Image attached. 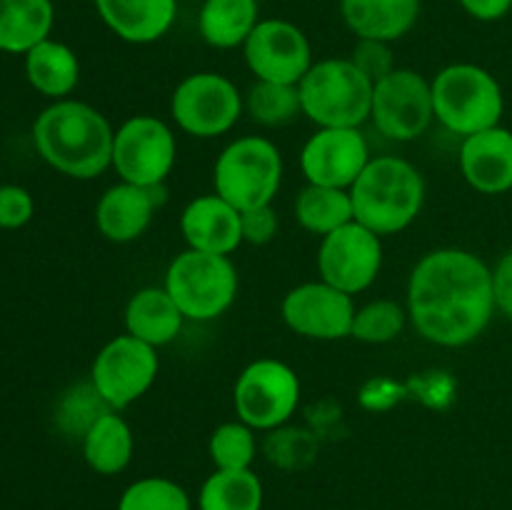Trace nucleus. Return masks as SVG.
Listing matches in <instances>:
<instances>
[{
	"label": "nucleus",
	"instance_id": "obj_19",
	"mask_svg": "<svg viewBox=\"0 0 512 510\" xmlns=\"http://www.w3.org/2000/svg\"><path fill=\"white\" fill-rule=\"evenodd\" d=\"M180 230L188 248L203 253L230 255L243 245L240 210L218 193L190 200L180 215Z\"/></svg>",
	"mask_w": 512,
	"mask_h": 510
},
{
	"label": "nucleus",
	"instance_id": "obj_35",
	"mask_svg": "<svg viewBox=\"0 0 512 510\" xmlns=\"http://www.w3.org/2000/svg\"><path fill=\"white\" fill-rule=\"evenodd\" d=\"M35 213L33 195L20 185H0V228L18 230L30 223Z\"/></svg>",
	"mask_w": 512,
	"mask_h": 510
},
{
	"label": "nucleus",
	"instance_id": "obj_23",
	"mask_svg": "<svg viewBox=\"0 0 512 510\" xmlns=\"http://www.w3.org/2000/svg\"><path fill=\"white\" fill-rule=\"evenodd\" d=\"M25 75L40 95L65 100L80 80V60L73 48L53 38H45L25 53Z\"/></svg>",
	"mask_w": 512,
	"mask_h": 510
},
{
	"label": "nucleus",
	"instance_id": "obj_30",
	"mask_svg": "<svg viewBox=\"0 0 512 510\" xmlns=\"http://www.w3.org/2000/svg\"><path fill=\"white\" fill-rule=\"evenodd\" d=\"M405 323H408V308H403L398 300H373V303H365L363 308L355 310L350 335L360 343L383 345L398 338Z\"/></svg>",
	"mask_w": 512,
	"mask_h": 510
},
{
	"label": "nucleus",
	"instance_id": "obj_26",
	"mask_svg": "<svg viewBox=\"0 0 512 510\" xmlns=\"http://www.w3.org/2000/svg\"><path fill=\"white\" fill-rule=\"evenodd\" d=\"M53 20L50 0H0V50L25 55L50 38Z\"/></svg>",
	"mask_w": 512,
	"mask_h": 510
},
{
	"label": "nucleus",
	"instance_id": "obj_2",
	"mask_svg": "<svg viewBox=\"0 0 512 510\" xmlns=\"http://www.w3.org/2000/svg\"><path fill=\"white\" fill-rule=\"evenodd\" d=\"M113 140L115 130L100 110L70 98L48 105L33 125L40 158L75 180H93L113 165Z\"/></svg>",
	"mask_w": 512,
	"mask_h": 510
},
{
	"label": "nucleus",
	"instance_id": "obj_29",
	"mask_svg": "<svg viewBox=\"0 0 512 510\" xmlns=\"http://www.w3.org/2000/svg\"><path fill=\"white\" fill-rule=\"evenodd\" d=\"M245 110H248L255 123L265 125V128L288 125L290 120L303 115L298 85L255 80V85L245 95Z\"/></svg>",
	"mask_w": 512,
	"mask_h": 510
},
{
	"label": "nucleus",
	"instance_id": "obj_21",
	"mask_svg": "<svg viewBox=\"0 0 512 510\" xmlns=\"http://www.w3.org/2000/svg\"><path fill=\"white\" fill-rule=\"evenodd\" d=\"M340 15L358 38L393 43L420 18V0H340Z\"/></svg>",
	"mask_w": 512,
	"mask_h": 510
},
{
	"label": "nucleus",
	"instance_id": "obj_37",
	"mask_svg": "<svg viewBox=\"0 0 512 510\" xmlns=\"http://www.w3.org/2000/svg\"><path fill=\"white\" fill-rule=\"evenodd\" d=\"M493 293H495V308L512 320V248L498 265L493 268Z\"/></svg>",
	"mask_w": 512,
	"mask_h": 510
},
{
	"label": "nucleus",
	"instance_id": "obj_12",
	"mask_svg": "<svg viewBox=\"0 0 512 510\" xmlns=\"http://www.w3.org/2000/svg\"><path fill=\"white\" fill-rule=\"evenodd\" d=\"M158 368L160 360L153 345L125 333L108 340L95 355L90 383L110 408L125 410L153 388Z\"/></svg>",
	"mask_w": 512,
	"mask_h": 510
},
{
	"label": "nucleus",
	"instance_id": "obj_6",
	"mask_svg": "<svg viewBox=\"0 0 512 510\" xmlns=\"http://www.w3.org/2000/svg\"><path fill=\"white\" fill-rule=\"evenodd\" d=\"M163 288L185 320L208 323L220 318L238 298V270L230 255L188 248L168 265Z\"/></svg>",
	"mask_w": 512,
	"mask_h": 510
},
{
	"label": "nucleus",
	"instance_id": "obj_14",
	"mask_svg": "<svg viewBox=\"0 0 512 510\" xmlns=\"http://www.w3.org/2000/svg\"><path fill=\"white\" fill-rule=\"evenodd\" d=\"M245 63L255 80L300 85L313 68V50L303 30L290 20H260L243 45Z\"/></svg>",
	"mask_w": 512,
	"mask_h": 510
},
{
	"label": "nucleus",
	"instance_id": "obj_33",
	"mask_svg": "<svg viewBox=\"0 0 512 510\" xmlns=\"http://www.w3.org/2000/svg\"><path fill=\"white\" fill-rule=\"evenodd\" d=\"M108 410L113 408L100 398V393L93 388V383H90L85 385V388H75L73 393L65 395L63 403H60L58 420L60 425H63V430H68V433L78 435V438L83 440V435L88 433L90 425H93L100 415L108 413Z\"/></svg>",
	"mask_w": 512,
	"mask_h": 510
},
{
	"label": "nucleus",
	"instance_id": "obj_3",
	"mask_svg": "<svg viewBox=\"0 0 512 510\" xmlns=\"http://www.w3.org/2000/svg\"><path fill=\"white\" fill-rule=\"evenodd\" d=\"M355 223L375 235H395L418 220L425 203V180L420 170L398 155L370 158L350 188Z\"/></svg>",
	"mask_w": 512,
	"mask_h": 510
},
{
	"label": "nucleus",
	"instance_id": "obj_25",
	"mask_svg": "<svg viewBox=\"0 0 512 510\" xmlns=\"http://www.w3.org/2000/svg\"><path fill=\"white\" fill-rule=\"evenodd\" d=\"M83 458L98 475H118L133 460L135 438L130 425L118 410L100 415L83 435Z\"/></svg>",
	"mask_w": 512,
	"mask_h": 510
},
{
	"label": "nucleus",
	"instance_id": "obj_28",
	"mask_svg": "<svg viewBox=\"0 0 512 510\" xmlns=\"http://www.w3.org/2000/svg\"><path fill=\"white\" fill-rule=\"evenodd\" d=\"M263 483L253 470H215L203 483L198 510H263Z\"/></svg>",
	"mask_w": 512,
	"mask_h": 510
},
{
	"label": "nucleus",
	"instance_id": "obj_38",
	"mask_svg": "<svg viewBox=\"0 0 512 510\" xmlns=\"http://www.w3.org/2000/svg\"><path fill=\"white\" fill-rule=\"evenodd\" d=\"M465 13L480 23H493V20L505 18L512 10V0H460Z\"/></svg>",
	"mask_w": 512,
	"mask_h": 510
},
{
	"label": "nucleus",
	"instance_id": "obj_36",
	"mask_svg": "<svg viewBox=\"0 0 512 510\" xmlns=\"http://www.w3.org/2000/svg\"><path fill=\"white\" fill-rule=\"evenodd\" d=\"M240 228H243V243L265 245L278 235L280 220L273 205H260L240 213Z\"/></svg>",
	"mask_w": 512,
	"mask_h": 510
},
{
	"label": "nucleus",
	"instance_id": "obj_8",
	"mask_svg": "<svg viewBox=\"0 0 512 510\" xmlns=\"http://www.w3.org/2000/svg\"><path fill=\"white\" fill-rule=\"evenodd\" d=\"M300 403V378L288 363L260 358L245 365L233 388L238 420L253 430H275L288 423Z\"/></svg>",
	"mask_w": 512,
	"mask_h": 510
},
{
	"label": "nucleus",
	"instance_id": "obj_32",
	"mask_svg": "<svg viewBox=\"0 0 512 510\" xmlns=\"http://www.w3.org/2000/svg\"><path fill=\"white\" fill-rule=\"evenodd\" d=\"M118 510H193L183 485L170 478H140L123 490Z\"/></svg>",
	"mask_w": 512,
	"mask_h": 510
},
{
	"label": "nucleus",
	"instance_id": "obj_15",
	"mask_svg": "<svg viewBox=\"0 0 512 510\" xmlns=\"http://www.w3.org/2000/svg\"><path fill=\"white\" fill-rule=\"evenodd\" d=\"M353 295L333 288L325 280L300 283L283 298L280 313L295 335L310 340H343L353 330Z\"/></svg>",
	"mask_w": 512,
	"mask_h": 510
},
{
	"label": "nucleus",
	"instance_id": "obj_24",
	"mask_svg": "<svg viewBox=\"0 0 512 510\" xmlns=\"http://www.w3.org/2000/svg\"><path fill=\"white\" fill-rule=\"evenodd\" d=\"M258 23V0H203L198 13L200 38L218 50L243 48Z\"/></svg>",
	"mask_w": 512,
	"mask_h": 510
},
{
	"label": "nucleus",
	"instance_id": "obj_7",
	"mask_svg": "<svg viewBox=\"0 0 512 510\" xmlns=\"http://www.w3.org/2000/svg\"><path fill=\"white\" fill-rule=\"evenodd\" d=\"M215 193L243 210L273 205L283 183V155L260 135H245L225 145L213 170Z\"/></svg>",
	"mask_w": 512,
	"mask_h": 510
},
{
	"label": "nucleus",
	"instance_id": "obj_18",
	"mask_svg": "<svg viewBox=\"0 0 512 510\" xmlns=\"http://www.w3.org/2000/svg\"><path fill=\"white\" fill-rule=\"evenodd\" d=\"M460 173L473 190L503 195L512 190V130L495 125L463 138Z\"/></svg>",
	"mask_w": 512,
	"mask_h": 510
},
{
	"label": "nucleus",
	"instance_id": "obj_27",
	"mask_svg": "<svg viewBox=\"0 0 512 510\" xmlns=\"http://www.w3.org/2000/svg\"><path fill=\"white\" fill-rule=\"evenodd\" d=\"M295 218L308 233L325 238L333 230L355 220L350 190L308 183L298 193V200H295Z\"/></svg>",
	"mask_w": 512,
	"mask_h": 510
},
{
	"label": "nucleus",
	"instance_id": "obj_31",
	"mask_svg": "<svg viewBox=\"0 0 512 510\" xmlns=\"http://www.w3.org/2000/svg\"><path fill=\"white\" fill-rule=\"evenodd\" d=\"M208 453L215 470H248L253 465L255 453H258L255 430L245 425L243 420H230V423L218 425L210 435Z\"/></svg>",
	"mask_w": 512,
	"mask_h": 510
},
{
	"label": "nucleus",
	"instance_id": "obj_4",
	"mask_svg": "<svg viewBox=\"0 0 512 510\" xmlns=\"http://www.w3.org/2000/svg\"><path fill=\"white\" fill-rule=\"evenodd\" d=\"M435 120L450 133L468 135L500 125L505 95L493 73L473 63H455L440 70L430 83Z\"/></svg>",
	"mask_w": 512,
	"mask_h": 510
},
{
	"label": "nucleus",
	"instance_id": "obj_20",
	"mask_svg": "<svg viewBox=\"0 0 512 510\" xmlns=\"http://www.w3.org/2000/svg\"><path fill=\"white\" fill-rule=\"evenodd\" d=\"M105 28L120 40L148 45L163 38L178 18V0H93Z\"/></svg>",
	"mask_w": 512,
	"mask_h": 510
},
{
	"label": "nucleus",
	"instance_id": "obj_13",
	"mask_svg": "<svg viewBox=\"0 0 512 510\" xmlns=\"http://www.w3.org/2000/svg\"><path fill=\"white\" fill-rule=\"evenodd\" d=\"M383 268L380 235L360 223H348L320 240L318 273L333 288L348 295L368 290Z\"/></svg>",
	"mask_w": 512,
	"mask_h": 510
},
{
	"label": "nucleus",
	"instance_id": "obj_11",
	"mask_svg": "<svg viewBox=\"0 0 512 510\" xmlns=\"http://www.w3.org/2000/svg\"><path fill=\"white\" fill-rule=\"evenodd\" d=\"M370 120L380 135L395 143L418 140L435 120L430 83L415 70L395 68L373 85Z\"/></svg>",
	"mask_w": 512,
	"mask_h": 510
},
{
	"label": "nucleus",
	"instance_id": "obj_9",
	"mask_svg": "<svg viewBox=\"0 0 512 510\" xmlns=\"http://www.w3.org/2000/svg\"><path fill=\"white\" fill-rule=\"evenodd\" d=\"M245 108L238 85L220 73H193L170 98V115L183 133L218 138L235 128Z\"/></svg>",
	"mask_w": 512,
	"mask_h": 510
},
{
	"label": "nucleus",
	"instance_id": "obj_5",
	"mask_svg": "<svg viewBox=\"0 0 512 510\" xmlns=\"http://www.w3.org/2000/svg\"><path fill=\"white\" fill-rule=\"evenodd\" d=\"M298 90L303 115L318 128H360L370 120L373 83L350 63V58L313 63Z\"/></svg>",
	"mask_w": 512,
	"mask_h": 510
},
{
	"label": "nucleus",
	"instance_id": "obj_34",
	"mask_svg": "<svg viewBox=\"0 0 512 510\" xmlns=\"http://www.w3.org/2000/svg\"><path fill=\"white\" fill-rule=\"evenodd\" d=\"M350 63L373 85L395 70L393 50H390V43H383V40L358 38L353 53H350Z\"/></svg>",
	"mask_w": 512,
	"mask_h": 510
},
{
	"label": "nucleus",
	"instance_id": "obj_16",
	"mask_svg": "<svg viewBox=\"0 0 512 510\" xmlns=\"http://www.w3.org/2000/svg\"><path fill=\"white\" fill-rule=\"evenodd\" d=\"M370 163L368 140L360 128H318L300 150V168L308 183L350 190Z\"/></svg>",
	"mask_w": 512,
	"mask_h": 510
},
{
	"label": "nucleus",
	"instance_id": "obj_1",
	"mask_svg": "<svg viewBox=\"0 0 512 510\" xmlns=\"http://www.w3.org/2000/svg\"><path fill=\"white\" fill-rule=\"evenodd\" d=\"M495 310L493 268L470 250H433L410 273L408 318L428 343L470 345L485 333Z\"/></svg>",
	"mask_w": 512,
	"mask_h": 510
},
{
	"label": "nucleus",
	"instance_id": "obj_10",
	"mask_svg": "<svg viewBox=\"0 0 512 510\" xmlns=\"http://www.w3.org/2000/svg\"><path fill=\"white\" fill-rule=\"evenodd\" d=\"M178 158L175 135L155 115H133L115 130L113 165L120 180L145 188L165 185Z\"/></svg>",
	"mask_w": 512,
	"mask_h": 510
},
{
	"label": "nucleus",
	"instance_id": "obj_17",
	"mask_svg": "<svg viewBox=\"0 0 512 510\" xmlns=\"http://www.w3.org/2000/svg\"><path fill=\"white\" fill-rule=\"evenodd\" d=\"M165 203V185L145 188L135 183L110 185L98 200L95 223L110 243H133L148 230L155 210Z\"/></svg>",
	"mask_w": 512,
	"mask_h": 510
},
{
	"label": "nucleus",
	"instance_id": "obj_22",
	"mask_svg": "<svg viewBox=\"0 0 512 510\" xmlns=\"http://www.w3.org/2000/svg\"><path fill=\"white\" fill-rule=\"evenodd\" d=\"M185 315L165 288H143L125 305V333L155 350L173 343L183 330Z\"/></svg>",
	"mask_w": 512,
	"mask_h": 510
}]
</instances>
